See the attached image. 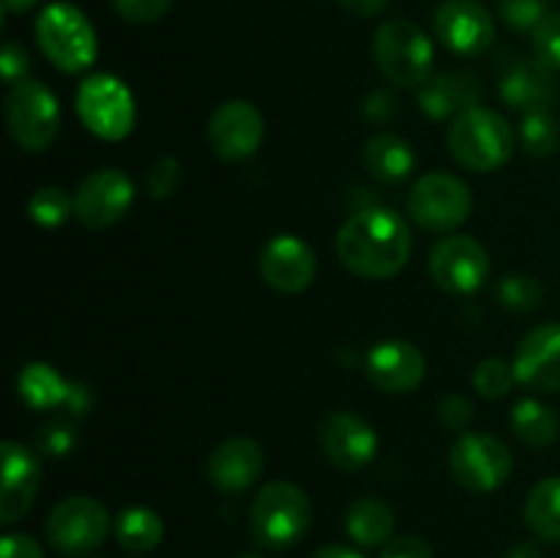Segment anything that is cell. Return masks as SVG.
I'll return each mask as SVG.
<instances>
[{
  "label": "cell",
  "instance_id": "6da1fadb",
  "mask_svg": "<svg viewBox=\"0 0 560 558\" xmlns=\"http://www.w3.org/2000/svg\"><path fill=\"white\" fill-rule=\"evenodd\" d=\"M413 252L410 224L392 208L370 206L353 213L337 233V255L361 279H388L405 268Z\"/></svg>",
  "mask_w": 560,
  "mask_h": 558
},
{
  "label": "cell",
  "instance_id": "7a4b0ae2",
  "mask_svg": "<svg viewBox=\"0 0 560 558\" xmlns=\"http://www.w3.org/2000/svg\"><path fill=\"white\" fill-rule=\"evenodd\" d=\"M517 137L501 113L470 107L448 126V151L454 162L474 173H495L512 159Z\"/></svg>",
  "mask_w": 560,
  "mask_h": 558
},
{
  "label": "cell",
  "instance_id": "3957f363",
  "mask_svg": "<svg viewBox=\"0 0 560 558\" xmlns=\"http://www.w3.org/2000/svg\"><path fill=\"white\" fill-rule=\"evenodd\" d=\"M312 523V503L293 481H268L249 509V531L266 550H288L299 545Z\"/></svg>",
  "mask_w": 560,
  "mask_h": 558
},
{
  "label": "cell",
  "instance_id": "277c9868",
  "mask_svg": "<svg viewBox=\"0 0 560 558\" xmlns=\"http://www.w3.org/2000/svg\"><path fill=\"white\" fill-rule=\"evenodd\" d=\"M377 69L399 88H421L432 77L435 47L432 38L410 20H388L372 42Z\"/></svg>",
  "mask_w": 560,
  "mask_h": 558
},
{
  "label": "cell",
  "instance_id": "5b68a950",
  "mask_svg": "<svg viewBox=\"0 0 560 558\" xmlns=\"http://www.w3.org/2000/svg\"><path fill=\"white\" fill-rule=\"evenodd\" d=\"M36 38L55 69L85 71L96 60V33L88 16L71 3H49L36 20Z\"/></svg>",
  "mask_w": 560,
  "mask_h": 558
},
{
  "label": "cell",
  "instance_id": "8992f818",
  "mask_svg": "<svg viewBox=\"0 0 560 558\" xmlns=\"http://www.w3.org/2000/svg\"><path fill=\"white\" fill-rule=\"evenodd\" d=\"M5 126L20 148L44 151L60 129L58 98L44 82L20 80L5 96Z\"/></svg>",
  "mask_w": 560,
  "mask_h": 558
},
{
  "label": "cell",
  "instance_id": "52a82bcc",
  "mask_svg": "<svg viewBox=\"0 0 560 558\" xmlns=\"http://www.w3.org/2000/svg\"><path fill=\"white\" fill-rule=\"evenodd\" d=\"M470 211H474V195L468 184L452 173L421 175L408 195L410 219L430 233H452L468 222Z\"/></svg>",
  "mask_w": 560,
  "mask_h": 558
},
{
  "label": "cell",
  "instance_id": "ba28073f",
  "mask_svg": "<svg viewBox=\"0 0 560 558\" xmlns=\"http://www.w3.org/2000/svg\"><path fill=\"white\" fill-rule=\"evenodd\" d=\"M77 113L96 137L118 142L135 129V96L113 74H93L77 91Z\"/></svg>",
  "mask_w": 560,
  "mask_h": 558
},
{
  "label": "cell",
  "instance_id": "9c48e42d",
  "mask_svg": "<svg viewBox=\"0 0 560 558\" xmlns=\"http://www.w3.org/2000/svg\"><path fill=\"white\" fill-rule=\"evenodd\" d=\"M452 476L470 492H492L506 485L514 470L506 443L485 432H463L448 452Z\"/></svg>",
  "mask_w": 560,
  "mask_h": 558
},
{
  "label": "cell",
  "instance_id": "30bf717a",
  "mask_svg": "<svg viewBox=\"0 0 560 558\" xmlns=\"http://www.w3.org/2000/svg\"><path fill=\"white\" fill-rule=\"evenodd\" d=\"M109 534V512L91 496L63 498L47 518V539L63 556L93 553Z\"/></svg>",
  "mask_w": 560,
  "mask_h": 558
},
{
  "label": "cell",
  "instance_id": "8fae6325",
  "mask_svg": "<svg viewBox=\"0 0 560 558\" xmlns=\"http://www.w3.org/2000/svg\"><path fill=\"white\" fill-rule=\"evenodd\" d=\"M430 277L443 293L470 295L490 277V255L470 235H446L430 252Z\"/></svg>",
  "mask_w": 560,
  "mask_h": 558
},
{
  "label": "cell",
  "instance_id": "7c38bea8",
  "mask_svg": "<svg viewBox=\"0 0 560 558\" xmlns=\"http://www.w3.org/2000/svg\"><path fill=\"white\" fill-rule=\"evenodd\" d=\"M135 184L118 167H98L74 191V217L88 230H107L129 213Z\"/></svg>",
  "mask_w": 560,
  "mask_h": 558
},
{
  "label": "cell",
  "instance_id": "4fadbf2b",
  "mask_svg": "<svg viewBox=\"0 0 560 558\" xmlns=\"http://www.w3.org/2000/svg\"><path fill=\"white\" fill-rule=\"evenodd\" d=\"M498 93L514 109H550L558 96L556 69L541 63L536 55L503 53L498 55Z\"/></svg>",
  "mask_w": 560,
  "mask_h": 558
},
{
  "label": "cell",
  "instance_id": "5bb4252c",
  "mask_svg": "<svg viewBox=\"0 0 560 558\" xmlns=\"http://www.w3.org/2000/svg\"><path fill=\"white\" fill-rule=\"evenodd\" d=\"M435 36L448 53L476 58L495 44V20L476 0H446L432 16Z\"/></svg>",
  "mask_w": 560,
  "mask_h": 558
},
{
  "label": "cell",
  "instance_id": "9a60e30c",
  "mask_svg": "<svg viewBox=\"0 0 560 558\" xmlns=\"http://www.w3.org/2000/svg\"><path fill=\"white\" fill-rule=\"evenodd\" d=\"M266 137V118L246 98H230L208 120V142L224 162H241L257 153Z\"/></svg>",
  "mask_w": 560,
  "mask_h": 558
},
{
  "label": "cell",
  "instance_id": "2e32d148",
  "mask_svg": "<svg viewBox=\"0 0 560 558\" xmlns=\"http://www.w3.org/2000/svg\"><path fill=\"white\" fill-rule=\"evenodd\" d=\"M317 257L299 235H273L260 252V277L279 293H301L315 282Z\"/></svg>",
  "mask_w": 560,
  "mask_h": 558
},
{
  "label": "cell",
  "instance_id": "e0dca14e",
  "mask_svg": "<svg viewBox=\"0 0 560 558\" xmlns=\"http://www.w3.org/2000/svg\"><path fill=\"white\" fill-rule=\"evenodd\" d=\"M317 435H320L323 454L342 470L366 468L377 454L375 427L350 410L326 416Z\"/></svg>",
  "mask_w": 560,
  "mask_h": 558
},
{
  "label": "cell",
  "instance_id": "ac0fdd59",
  "mask_svg": "<svg viewBox=\"0 0 560 558\" xmlns=\"http://www.w3.org/2000/svg\"><path fill=\"white\" fill-rule=\"evenodd\" d=\"M16 392L33 410H58L66 408L71 416H82L91 408V392L82 383L69 381L60 375L52 364L33 361L22 367L16 377Z\"/></svg>",
  "mask_w": 560,
  "mask_h": 558
},
{
  "label": "cell",
  "instance_id": "d6986e66",
  "mask_svg": "<svg viewBox=\"0 0 560 558\" xmlns=\"http://www.w3.org/2000/svg\"><path fill=\"white\" fill-rule=\"evenodd\" d=\"M514 372L534 392H560V323H541L520 339Z\"/></svg>",
  "mask_w": 560,
  "mask_h": 558
},
{
  "label": "cell",
  "instance_id": "ffe728a7",
  "mask_svg": "<svg viewBox=\"0 0 560 558\" xmlns=\"http://www.w3.org/2000/svg\"><path fill=\"white\" fill-rule=\"evenodd\" d=\"M3 490H0V523L14 525L31 512L42 487V460L16 441H3Z\"/></svg>",
  "mask_w": 560,
  "mask_h": 558
},
{
  "label": "cell",
  "instance_id": "44dd1931",
  "mask_svg": "<svg viewBox=\"0 0 560 558\" xmlns=\"http://www.w3.org/2000/svg\"><path fill=\"white\" fill-rule=\"evenodd\" d=\"M366 375L381 392L408 394L424 381V353L405 339H383L366 356Z\"/></svg>",
  "mask_w": 560,
  "mask_h": 558
},
{
  "label": "cell",
  "instance_id": "7402d4cb",
  "mask_svg": "<svg viewBox=\"0 0 560 558\" xmlns=\"http://www.w3.org/2000/svg\"><path fill=\"white\" fill-rule=\"evenodd\" d=\"M266 468L262 446L252 438H228L208 457V479L222 492H244L255 485Z\"/></svg>",
  "mask_w": 560,
  "mask_h": 558
},
{
  "label": "cell",
  "instance_id": "603a6c76",
  "mask_svg": "<svg viewBox=\"0 0 560 558\" xmlns=\"http://www.w3.org/2000/svg\"><path fill=\"white\" fill-rule=\"evenodd\" d=\"M481 93H485V88H481V80L474 71H441V74H432L419 88V104L427 118L454 120L465 109L479 107Z\"/></svg>",
  "mask_w": 560,
  "mask_h": 558
},
{
  "label": "cell",
  "instance_id": "cb8c5ba5",
  "mask_svg": "<svg viewBox=\"0 0 560 558\" xmlns=\"http://www.w3.org/2000/svg\"><path fill=\"white\" fill-rule=\"evenodd\" d=\"M394 528H397L394 509L386 501H381V498H355L350 503L348 514H345V531L361 547L388 545L394 539Z\"/></svg>",
  "mask_w": 560,
  "mask_h": 558
},
{
  "label": "cell",
  "instance_id": "d4e9b609",
  "mask_svg": "<svg viewBox=\"0 0 560 558\" xmlns=\"http://www.w3.org/2000/svg\"><path fill=\"white\" fill-rule=\"evenodd\" d=\"M364 164L372 173V178L383 184H397L408 178L416 167V153L408 140L399 135H375L364 146Z\"/></svg>",
  "mask_w": 560,
  "mask_h": 558
},
{
  "label": "cell",
  "instance_id": "484cf974",
  "mask_svg": "<svg viewBox=\"0 0 560 558\" xmlns=\"http://www.w3.org/2000/svg\"><path fill=\"white\" fill-rule=\"evenodd\" d=\"M525 525L541 542H560V476L536 481L525 501Z\"/></svg>",
  "mask_w": 560,
  "mask_h": 558
},
{
  "label": "cell",
  "instance_id": "4316f807",
  "mask_svg": "<svg viewBox=\"0 0 560 558\" xmlns=\"http://www.w3.org/2000/svg\"><path fill=\"white\" fill-rule=\"evenodd\" d=\"M115 539L129 553H148L164 539V523L153 509L129 507L115 518Z\"/></svg>",
  "mask_w": 560,
  "mask_h": 558
},
{
  "label": "cell",
  "instance_id": "83f0119b",
  "mask_svg": "<svg viewBox=\"0 0 560 558\" xmlns=\"http://www.w3.org/2000/svg\"><path fill=\"white\" fill-rule=\"evenodd\" d=\"M512 430L517 432V438L523 443L534 449L552 446L558 441L560 421L558 416L552 414V408H547L539 399L528 397L520 399L512 410Z\"/></svg>",
  "mask_w": 560,
  "mask_h": 558
},
{
  "label": "cell",
  "instance_id": "f1b7e54d",
  "mask_svg": "<svg viewBox=\"0 0 560 558\" xmlns=\"http://www.w3.org/2000/svg\"><path fill=\"white\" fill-rule=\"evenodd\" d=\"M520 142L530 156H552L560 148V126L550 109H530L520 120Z\"/></svg>",
  "mask_w": 560,
  "mask_h": 558
},
{
  "label": "cell",
  "instance_id": "f546056e",
  "mask_svg": "<svg viewBox=\"0 0 560 558\" xmlns=\"http://www.w3.org/2000/svg\"><path fill=\"white\" fill-rule=\"evenodd\" d=\"M27 213L38 228H60L74 213V197L66 195L58 186H44L33 191L27 200Z\"/></svg>",
  "mask_w": 560,
  "mask_h": 558
},
{
  "label": "cell",
  "instance_id": "4dcf8cb0",
  "mask_svg": "<svg viewBox=\"0 0 560 558\" xmlns=\"http://www.w3.org/2000/svg\"><path fill=\"white\" fill-rule=\"evenodd\" d=\"M498 304L512 312H534L541 304V282L530 274H509L495 288Z\"/></svg>",
  "mask_w": 560,
  "mask_h": 558
},
{
  "label": "cell",
  "instance_id": "1f68e13d",
  "mask_svg": "<svg viewBox=\"0 0 560 558\" xmlns=\"http://www.w3.org/2000/svg\"><path fill=\"white\" fill-rule=\"evenodd\" d=\"M517 383V372L514 364L503 359H485L476 364L474 370V388L487 399H501L512 392V386Z\"/></svg>",
  "mask_w": 560,
  "mask_h": 558
},
{
  "label": "cell",
  "instance_id": "d6a6232c",
  "mask_svg": "<svg viewBox=\"0 0 560 558\" xmlns=\"http://www.w3.org/2000/svg\"><path fill=\"white\" fill-rule=\"evenodd\" d=\"M498 16L512 31L534 33L550 16V11H547V0H498Z\"/></svg>",
  "mask_w": 560,
  "mask_h": 558
},
{
  "label": "cell",
  "instance_id": "836d02e7",
  "mask_svg": "<svg viewBox=\"0 0 560 558\" xmlns=\"http://www.w3.org/2000/svg\"><path fill=\"white\" fill-rule=\"evenodd\" d=\"M77 446V427L71 421L58 419L49 421L38 430V452L47 457H69L71 449Z\"/></svg>",
  "mask_w": 560,
  "mask_h": 558
},
{
  "label": "cell",
  "instance_id": "e575fe53",
  "mask_svg": "<svg viewBox=\"0 0 560 558\" xmlns=\"http://www.w3.org/2000/svg\"><path fill=\"white\" fill-rule=\"evenodd\" d=\"M530 44H534V55L541 63L560 71V11L558 14L547 16V20L530 33Z\"/></svg>",
  "mask_w": 560,
  "mask_h": 558
},
{
  "label": "cell",
  "instance_id": "d590c367",
  "mask_svg": "<svg viewBox=\"0 0 560 558\" xmlns=\"http://www.w3.org/2000/svg\"><path fill=\"white\" fill-rule=\"evenodd\" d=\"M180 178H184V170H180V162L173 156H162L151 164L148 170V191L156 200H167L170 195H175L180 186Z\"/></svg>",
  "mask_w": 560,
  "mask_h": 558
},
{
  "label": "cell",
  "instance_id": "8d00e7d4",
  "mask_svg": "<svg viewBox=\"0 0 560 558\" xmlns=\"http://www.w3.org/2000/svg\"><path fill=\"white\" fill-rule=\"evenodd\" d=\"M173 0H113V9L120 20L135 22V25H151L162 20L170 11Z\"/></svg>",
  "mask_w": 560,
  "mask_h": 558
},
{
  "label": "cell",
  "instance_id": "74e56055",
  "mask_svg": "<svg viewBox=\"0 0 560 558\" xmlns=\"http://www.w3.org/2000/svg\"><path fill=\"white\" fill-rule=\"evenodd\" d=\"M438 416H441V421L448 430L465 432L470 421H474V403L463 397V394H446L441 405H438Z\"/></svg>",
  "mask_w": 560,
  "mask_h": 558
},
{
  "label": "cell",
  "instance_id": "f35d334b",
  "mask_svg": "<svg viewBox=\"0 0 560 558\" xmlns=\"http://www.w3.org/2000/svg\"><path fill=\"white\" fill-rule=\"evenodd\" d=\"M377 558H435V553H432L430 542L421 539V536L402 534L394 536L388 545H383L381 556Z\"/></svg>",
  "mask_w": 560,
  "mask_h": 558
},
{
  "label": "cell",
  "instance_id": "ab89813d",
  "mask_svg": "<svg viewBox=\"0 0 560 558\" xmlns=\"http://www.w3.org/2000/svg\"><path fill=\"white\" fill-rule=\"evenodd\" d=\"M0 69H3V80L9 85H16L20 80H25L27 69H31V58H27L25 47L16 42H5L3 53H0Z\"/></svg>",
  "mask_w": 560,
  "mask_h": 558
},
{
  "label": "cell",
  "instance_id": "60d3db41",
  "mask_svg": "<svg viewBox=\"0 0 560 558\" xmlns=\"http://www.w3.org/2000/svg\"><path fill=\"white\" fill-rule=\"evenodd\" d=\"M0 558H44V550L31 534H9L0 542Z\"/></svg>",
  "mask_w": 560,
  "mask_h": 558
},
{
  "label": "cell",
  "instance_id": "b9f144b4",
  "mask_svg": "<svg viewBox=\"0 0 560 558\" xmlns=\"http://www.w3.org/2000/svg\"><path fill=\"white\" fill-rule=\"evenodd\" d=\"M364 113L366 118L377 120V124H386L388 118L397 115V98L388 91H372L370 96L364 98Z\"/></svg>",
  "mask_w": 560,
  "mask_h": 558
},
{
  "label": "cell",
  "instance_id": "7bdbcfd3",
  "mask_svg": "<svg viewBox=\"0 0 560 558\" xmlns=\"http://www.w3.org/2000/svg\"><path fill=\"white\" fill-rule=\"evenodd\" d=\"M345 11L355 16H377L388 9L392 0H339Z\"/></svg>",
  "mask_w": 560,
  "mask_h": 558
},
{
  "label": "cell",
  "instance_id": "ee69618b",
  "mask_svg": "<svg viewBox=\"0 0 560 558\" xmlns=\"http://www.w3.org/2000/svg\"><path fill=\"white\" fill-rule=\"evenodd\" d=\"M312 558H364V556H361L359 550H353V547L328 545V547H320Z\"/></svg>",
  "mask_w": 560,
  "mask_h": 558
},
{
  "label": "cell",
  "instance_id": "f6af8a7d",
  "mask_svg": "<svg viewBox=\"0 0 560 558\" xmlns=\"http://www.w3.org/2000/svg\"><path fill=\"white\" fill-rule=\"evenodd\" d=\"M506 558H545V556H541L539 547L530 545V542H517V545L506 553Z\"/></svg>",
  "mask_w": 560,
  "mask_h": 558
},
{
  "label": "cell",
  "instance_id": "bcb514c9",
  "mask_svg": "<svg viewBox=\"0 0 560 558\" xmlns=\"http://www.w3.org/2000/svg\"><path fill=\"white\" fill-rule=\"evenodd\" d=\"M3 3V14H22V11L33 9L38 0H0Z\"/></svg>",
  "mask_w": 560,
  "mask_h": 558
},
{
  "label": "cell",
  "instance_id": "7dc6e473",
  "mask_svg": "<svg viewBox=\"0 0 560 558\" xmlns=\"http://www.w3.org/2000/svg\"><path fill=\"white\" fill-rule=\"evenodd\" d=\"M238 558H257V556H238Z\"/></svg>",
  "mask_w": 560,
  "mask_h": 558
}]
</instances>
